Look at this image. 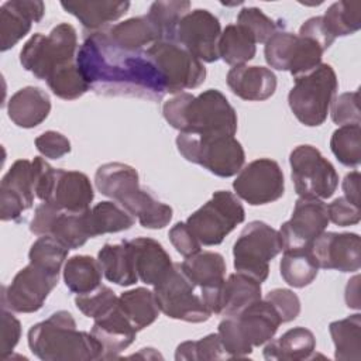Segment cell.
Instances as JSON below:
<instances>
[{
  "label": "cell",
  "mask_w": 361,
  "mask_h": 361,
  "mask_svg": "<svg viewBox=\"0 0 361 361\" xmlns=\"http://www.w3.org/2000/svg\"><path fill=\"white\" fill-rule=\"evenodd\" d=\"M233 189L235 196L248 204H268L283 196V172L276 161L259 158L241 168Z\"/></svg>",
  "instance_id": "obj_14"
},
{
  "label": "cell",
  "mask_w": 361,
  "mask_h": 361,
  "mask_svg": "<svg viewBox=\"0 0 361 361\" xmlns=\"http://www.w3.org/2000/svg\"><path fill=\"white\" fill-rule=\"evenodd\" d=\"M358 281H360V276L355 275L354 278H351L347 283V288H345V302H347V306L348 307H353V309H360V295H358Z\"/></svg>",
  "instance_id": "obj_60"
},
{
  "label": "cell",
  "mask_w": 361,
  "mask_h": 361,
  "mask_svg": "<svg viewBox=\"0 0 361 361\" xmlns=\"http://www.w3.org/2000/svg\"><path fill=\"white\" fill-rule=\"evenodd\" d=\"M109 37L121 48L128 51H142L145 45H152L162 39V34L148 16L131 17L107 28Z\"/></svg>",
  "instance_id": "obj_30"
},
{
  "label": "cell",
  "mask_w": 361,
  "mask_h": 361,
  "mask_svg": "<svg viewBox=\"0 0 361 361\" xmlns=\"http://www.w3.org/2000/svg\"><path fill=\"white\" fill-rule=\"evenodd\" d=\"M52 93L63 100H75L83 96L90 87L80 73L76 61L56 68L47 79Z\"/></svg>",
  "instance_id": "obj_39"
},
{
  "label": "cell",
  "mask_w": 361,
  "mask_h": 361,
  "mask_svg": "<svg viewBox=\"0 0 361 361\" xmlns=\"http://www.w3.org/2000/svg\"><path fill=\"white\" fill-rule=\"evenodd\" d=\"M324 49L313 39L306 37H296L288 71L296 79L310 73L322 63Z\"/></svg>",
  "instance_id": "obj_45"
},
{
  "label": "cell",
  "mask_w": 361,
  "mask_h": 361,
  "mask_svg": "<svg viewBox=\"0 0 361 361\" xmlns=\"http://www.w3.org/2000/svg\"><path fill=\"white\" fill-rule=\"evenodd\" d=\"M86 212V210H85ZM85 212L82 213H68L62 212L51 230V235L58 238L69 250L82 247L90 237L86 227Z\"/></svg>",
  "instance_id": "obj_43"
},
{
  "label": "cell",
  "mask_w": 361,
  "mask_h": 361,
  "mask_svg": "<svg viewBox=\"0 0 361 361\" xmlns=\"http://www.w3.org/2000/svg\"><path fill=\"white\" fill-rule=\"evenodd\" d=\"M89 237L128 230L134 224V217L117 202H100L85 212Z\"/></svg>",
  "instance_id": "obj_32"
},
{
  "label": "cell",
  "mask_w": 361,
  "mask_h": 361,
  "mask_svg": "<svg viewBox=\"0 0 361 361\" xmlns=\"http://www.w3.org/2000/svg\"><path fill=\"white\" fill-rule=\"evenodd\" d=\"M282 251L283 245L278 230L259 220L250 221L233 247L234 269L262 283L269 274V261Z\"/></svg>",
  "instance_id": "obj_8"
},
{
  "label": "cell",
  "mask_w": 361,
  "mask_h": 361,
  "mask_svg": "<svg viewBox=\"0 0 361 361\" xmlns=\"http://www.w3.org/2000/svg\"><path fill=\"white\" fill-rule=\"evenodd\" d=\"M334 343V358L338 361L361 360V314L355 313L345 319L331 322L329 326Z\"/></svg>",
  "instance_id": "obj_36"
},
{
  "label": "cell",
  "mask_w": 361,
  "mask_h": 361,
  "mask_svg": "<svg viewBox=\"0 0 361 361\" xmlns=\"http://www.w3.org/2000/svg\"><path fill=\"white\" fill-rule=\"evenodd\" d=\"M298 34L279 30L267 42L264 55L267 63L276 71H288Z\"/></svg>",
  "instance_id": "obj_47"
},
{
  "label": "cell",
  "mask_w": 361,
  "mask_h": 361,
  "mask_svg": "<svg viewBox=\"0 0 361 361\" xmlns=\"http://www.w3.org/2000/svg\"><path fill=\"white\" fill-rule=\"evenodd\" d=\"M189 8L190 1L188 0L154 1L147 16L161 31L162 39H176L178 24L182 17L189 13Z\"/></svg>",
  "instance_id": "obj_40"
},
{
  "label": "cell",
  "mask_w": 361,
  "mask_h": 361,
  "mask_svg": "<svg viewBox=\"0 0 361 361\" xmlns=\"http://www.w3.org/2000/svg\"><path fill=\"white\" fill-rule=\"evenodd\" d=\"M358 99H360L358 90L345 92L334 97L330 104L331 120L338 126L360 124Z\"/></svg>",
  "instance_id": "obj_50"
},
{
  "label": "cell",
  "mask_w": 361,
  "mask_h": 361,
  "mask_svg": "<svg viewBox=\"0 0 361 361\" xmlns=\"http://www.w3.org/2000/svg\"><path fill=\"white\" fill-rule=\"evenodd\" d=\"M180 267L199 289L220 285L226 279V261L221 254L214 251H199L192 254L185 258Z\"/></svg>",
  "instance_id": "obj_33"
},
{
  "label": "cell",
  "mask_w": 361,
  "mask_h": 361,
  "mask_svg": "<svg viewBox=\"0 0 361 361\" xmlns=\"http://www.w3.org/2000/svg\"><path fill=\"white\" fill-rule=\"evenodd\" d=\"M283 281L293 288H305L310 285L319 272V265L310 248L283 250L279 264Z\"/></svg>",
  "instance_id": "obj_37"
},
{
  "label": "cell",
  "mask_w": 361,
  "mask_h": 361,
  "mask_svg": "<svg viewBox=\"0 0 361 361\" xmlns=\"http://www.w3.org/2000/svg\"><path fill=\"white\" fill-rule=\"evenodd\" d=\"M51 111V100L45 90L37 86H25L17 90L8 100L10 120L23 128L39 126Z\"/></svg>",
  "instance_id": "obj_25"
},
{
  "label": "cell",
  "mask_w": 361,
  "mask_h": 361,
  "mask_svg": "<svg viewBox=\"0 0 361 361\" xmlns=\"http://www.w3.org/2000/svg\"><path fill=\"white\" fill-rule=\"evenodd\" d=\"M28 347L42 361L103 360L100 343L92 333L78 330L73 316L66 310H58L34 324L28 330Z\"/></svg>",
  "instance_id": "obj_4"
},
{
  "label": "cell",
  "mask_w": 361,
  "mask_h": 361,
  "mask_svg": "<svg viewBox=\"0 0 361 361\" xmlns=\"http://www.w3.org/2000/svg\"><path fill=\"white\" fill-rule=\"evenodd\" d=\"M290 178L299 196L329 199L337 189L338 175L333 164L309 144L298 145L289 155Z\"/></svg>",
  "instance_id": "obj_11"
},
{
  "label": "cell",
  "mask_w": 361,
  "mask_h": 361,
  "mask_svg": "<svg viewBox=\"0 0 361 361\" xmlns=\"http://www.w3.org/2000/svg\"><path fill=\"white\" fill-rule=\"evenodd\" d=\"M135 264L138 279L147 285H158L173 268L169 254L154 238L137 237L127 240Z\"/></svg>",
  "instance_id": "obj_23"
},
{
  "label": "cell",
  "mask_w": 361,
  "mask_h": 361,
  "mask_svg": "<svg viewBox=\"0 0 361 361\" xmlns=\"http://www.w3.org/2000/svg\"><path fill=\"white\" fill-rule=\"evenodd\" d=\"M176 147L186 161L197 164L220 178L237 175L245 162L244 148L234 135L204 137L179 133Z\"/></svg>",
  "instance_id": "obj_5"
},
{
  "label": "cell",
  "mask_w": 361,
  "mask_h": 361,
  "mask_svg": "<svg viewBox=\"0 0 361 361\" xmlns=\"http://www.w3.org/2000/svg\"><path fill=\"white\" fill-rule=\"evenodd\" d=\"M227 358L217 333L207 334L196 341H183L176 347V361H210Z\"/></svg>",
  "instance_id": "obj_44"
},
{
  "label": "cell",
  "mask_w": 361,
  "mask_h": 361,
  "mask_svg": "<svg viewBox=\"0 0 361 361\" xmlns=\"http://www.w3.org/2000/svg\"><path fill=\"white\" fill-rule=\"evenodd\" d=\"M94 183L99 192L123 206L145 228H164L172 220V207L142 189L138 172L121 162H109L97 168Z\"/></svg>",
  "instance_id": "obj_3"
},
{
  "label": "cell",
  "mask_w": 361,
  "mask_h": 361,
  "mask_svg": "<svg viewBox=\"0 0 361 361\" xmlns=\"http://www.w3.org/2000/svg\"><path fill=\"white\" fill-rule=\"evenodd\" d=\"M314 350V334L299 326L288 330L278 340H269L264 348V358L269 361H299L310 358Z\"/></svg>",
  "instance_id": "obj_28"
},
{
  "label": "cell",
  "mask_w": 361,
  "mask_h": 361,
  "mask_svg": "<svg viewBox=\"0 0 361 361\" xmlns=\"http://www.w3.org/2000/svg\"><path fill=\"white\" fill-rule=\"evenodd\" d=\"M322 17L334 38L351 35L361 28V1H336Z\"/></svg>",
  "instance_id": "obj_38"
},
{
  "label": "cell",
  "mask_w": 361,
  "mask_h": 361,
  "mask_svg": "<svg viewBox=\"0 0 361 361\" xmlns=\"http://www.w3.org/2000/svg\"><path fill=\"white\" fill-rule=\"evenodd\" d=\"M32 161L17 159L0 183V219L20 221L21 214L32 207Z\"/></svg>",
  "instance_id": "obj_18"
},
{
  "label": "cell",
  "mask_w": 361,
  "mask_h": 361,
  "mask_svg": "<svg viewBox=\"0 0 361 361\" xmlns=\"http://www.w3.org/2000/svg\"><path fill=\"white\" fill-rule=\"evenodd\" d=\"M78 34L73 25L61 23L48 35L34 34L20 51L23 68L35 78L47 80L59 66L76 61Z\"/></svg>",
  "instance_id": "obj_7"
},
{
  "label": "cell",
  "mask_w": 361,
  "mask_h": 361,
  "mask_svg": "<svg viewBox=\"0 0 361 361\" xmlns=\"http://www.w3.org/2000/svg\"><path fill=\"white\" fill-rule=\"evenodd\" d=\"M245 219L240 199L228 190H217L193 212L186 224L203 245H217Z\"/></svg>",
  "instance_id": "obj_9"
},
{
  "label": "cell",
  "mask_w": 361,
  "mask_h": 361,
  "mask_svg": "<svg viewBox=\"0 0 361 361\" xmlns=\"http://www.w3.org/2000/svg\"><path fill=\"white\" fill-rule=\"evenodd\" d=\"M327 213H329V220L340 227L358 224L361 219L360 206L354 204L344 196L337 197L330 204H327Z\"/></svg>",
  "instance_id": "obj_55"
},
{
  "label": "cell",
  "mask_w": 361,
  "mask_h": 361,
  "mask_svg": "<svg viewBox=\"0 0 361 361\" xmlns=\"http://www.w3.org/2000/svg\"><path fill=\"white\" fill-rule=\"evenodd\" d=\"M62 8L75 16L83 28L92 34L103 31L109 23L123 17L130 8V1H61Z\"/></svg>",
  "instance_id": "obj_26"
},
{
  "label": "cell",
  "mask_w": 361,
  "mask_h": 361,
  "mask_svg": "<svg viewBox=\"0 0 361 361\" xmlns=\"http://www.w3.org/2000/svg\"><path fill=\"white\" fill-rule=\"evenodd\" d=\"M164 118L179 133L196 135H234L237 113L217 89H207L197 96L182 92L162 106Z\"/></svg>",
  "instance_id": "obj_2"
},
{
  "label": "cell",
  "mask_w": 361,
  "mask_h": 361,
  "mask_svg": "<svg viewBox=\"0 0 361 361\" xmlns=\"http://www.w3.org/2000/svg\"><path fill=\"white\" fill-rule=\"evenodd\" d=\"M97 259L107 281L120 286H130L140 281L128 241L104 244L97 254Z\"/></svg>",
  "instance_id": "obj_29"
},
{
  "label": "cell",
  "mask_w": 361,
  "mask_h": 361,
  "mask_svg": "<svg viewBox=\"0 0 361 361\" xmlns=\"http://www.w3.org/2000/svg\"><path fill=\"white\" fill-rule=\"evenodd\" d=\"M338 89L336 72L331 65L320 63L314 71L295 79L288 94L293 116L307 127L324 123L330 104Z\"/></svg>",
  "instance_id": "obj_6"
},
{
  "label": "cell",
  "mask_w": 361,
  "mask_h": 361,
  "mask_svg": "<svg viewBox=\"0 0 361 361\" xmlns=\"http://www.w3.org/2000/svg\"><path fill=\"white\" fill-rule=\"evenodd\" d=\"M257 54L254 37L238 24H228L219 39V58L231 66L250 62Z\"/></svg>",
  "instance_id": "obj_34"
},
{
  "label": "cell",
  "mask_w": 361,
  "mask_h": 361,
  "mask_svg": "<svg viewBox=\"0 0 361 361\" xmlns=\"http://www.w3.org/2000/svg\"><path fill=\"white\" fill-rule=\"evenodd\" d=\"M261 299V282L255 278L237 272L228 275L221 285L220 314L237 316L245 307Z\"/></svg>",
  "instance_id": "obj_27"
},
{
  "label": "cell",
  "mask_w": 361,
  "mask_h": 361,
  "mask_svg": "<svg viewBox=\"0 0 361 361\" xmlns=\"http://www.w3.org/2000/svg\"><path fill=\"white\" fill-rule=\"evenodd\" d=\"M309 248L319 268L357 272L361 267V241L355 233L323 231Z\"/></svg>",
  "instance_id": "obj_17"
},
{
  "label": "cell",
  "mask_w": 361,
  "mask_h": 361,
  "mask_svg": "<svg viewBox=\"0 0 361 361\" xmlns=\"http://www.w3.org/2000/svg\"><path fill=\"white\" fill-rule=\"evenodd\" d=\"M234 317L252 347L267 344L282 324L279 314L265 299L254 302Z\"/></svg>",
  "instance_id": "obj_24"
},
{
  "label": "cell",
  "mask_w": 361,
  "mask_h": 361,
  "mask_svg": "<svg viewBox=\"0 0 361 361\" xmlns=\"http://www.w3.org/2000/svg\"><path fill=\"white\" fill-rule=\"evenodd\" d=\"M343 192L344 197L360 206V172L353 171L345 175L343 180Z\"/></svg>",
  "instance_id": "obj_59"
},
{
  "label": "cell",
  "mask_w": 361,
  "mask_h": 361,
  "mask_svg": "<svg viewBox=\"0 0 361 361\" xmlns=\"http://www.w3.org/2000/svg\"><path fill=\"white\" fill-rule=\"evenodd\" d=\"M221 25L209 10L196 8L182 17L176 28V41L202 62L219 59Z\"/></svg>",
  "instance_id": "obj_16"
},
{
  "label": "cell",
  "mask_w": 361,
  "mask_h": 361,
  "mask_svg": "<svg viewBox=\"0 0 361 361\" xmlns=\"http://www.w3.org/2000/svg\"><path fill=\"white\" fill-rule=\"evenodd\" d=\"M45 4L39 0H8L0 7V49L13 48L25 37L32 23H39Z\"/></svg>",
  "instance_id": "obj_19"
},
{
  "label": "cell",
  "mask_w": 361,
  "mask_h": 361,
  "mask_svg": "<svg viewBox=\"0 0 361 361\" xmlns=\"http://www.w3.org/2000/svg\"><path fill=\"white\" fill-rule=\"evenodd\" d=\"M217 334L221 340L227 358H243L252 353V345L244 337L234 316H224L219 323Z\"/></svg>",
  "instance_id": "obj_49"
},
{
  "label": "cell",
  "mask_w": 361,
  "mask_h": 361,
  "mask_svg": "<svg viewBox=\"0 0 361 361\" xmlns=\"http://www.w3.org/2000/svg\"><path fill=\"white\" fill-rule=\"evenodd\" d=\"M330 148L340 164L350 168H357L361 161L360 124L340 126L330 138Z\"/></svg>",
  "instance_id": "obj_41"
},
{
  "label": "cell",
  "mask_w": 361,
  "mask_h": 361,
  "mask_svg": "<svg viewBox=\"0 0 361 361\" xmlns=\"http://www.w3.org/2000/svg\"><path fill=\"white\" fill-rule=\"evenodd\" d=\"M154 295L159 310L171 319L203 323L212 316L180 264H173L171 272L154 286Z\"/></svg>",
  "instance_id": "obj_12"
},
{
  "label": "cell",
  "mask_w": 361,
  "mask_h": 361,
  "mask_svg": "<svg viewBox=\"0 0 361 361\" xmlns=\"http://www.w3.org/2000/svg\"><path fill=\"white\" fill-rule=\"evenodd\" d=\"M21 336L20 320L11 313V310L1 307V340H0V355L7 360L17 345Z\"/></svg>",
  "instance_id": "obj_54"
},
{
  "label": "cell",
  "mask_w": 361,
  "mask_h": 361,
  "mask_svg": "<svg viewBox=\"0 0 361 361\" xmlns=\"http://www.w3.org/2000/svg\"><path fill=\"white\" fill-rule=\"evenodd\" d=\"M169 240H171L172 245L175 247V250L185 258L192 254L199 252L200 247H202V244L195 237V234L192 233V230L189 228L186 221L185 223L179 221L169 230Z\"/></svg>",
  "instance_id": "obj_56"
},
{
  "label": "cell",
  "mask_w": 361,
  "mask_h": 361,
  "mask_svg": "<svg viewBox=\"0 0 361 361\" xmlns=\"http://www.w3.org/2000/svg\"><path fill=\"white\" fill-rule=\"evenodd\" d=\"M117 306L137 331L152 324L161 312L154 290L147 288H135L123 292L118 296Z\"/></svg>",
  "instance_id": "obj_31"
},
{
  "label": "cell",
  "mask_w": 361,
  "mask_h": 361,
  "mask_svg": "<svg viewBox=\"0 0 361 361\" xmlns=\"http://www.w3.org/2000/svg\"><path fill=\"white\" fill-rule=\"evenodd\" d=\"M265 300H268L272 305V307L279 314L282 323L295 320L300 313V300L298 295L290 289H272L267 293Z\"/></svg>",
  "instance_id": "obj_51"
},
{
  "label": "cell",
  "mask_w": 361,
  "mask_h": 361,
  "mask_svg": "<svg viewBox=\"0 0 361 361\" xmlns=\"http://www.w3.org/2000/svg\"><path fill=\"white\" fill-rule=\"evenodd\" d=\"M147 52L164 78L166 93L178 94L199 87L206 79L203 62L176 39H159Z\"/></svg>",
  "instance_id": "obj_10"
},
{
  "label": "cell",
  "mask_w": 361,
  "mask_h": 361,
  "mask_svg": "<svg viewBox=\"0 0 361 361\" xmlns=\"http://www.w3.org/2000/svg\"><path fill=\"white\" fill-rule=\"evenodd\" d=\"M103 269L90 255H73L63 267V281L72 293L83 295L102 285Z\"/></svg>",
  "instance_id": "obj_35"
},
{
  "label": "cell",
  "mask_w": 361,
  "mask_h": 361,
  "mask_svg": "<svg viewBox=\"0 0 361 361\" xmlns=\"http://www.w3.org/2000/svg\"><path fill=\"white\" fill-rule=\"evenodd\" d=\"M69 248L51 234L39 235L31 245L28 252L30 262L39 265L51 272L59 274L68 257Z\"/></svg>",
  "instance_id": "obj_42"
},
{
  "label": "cell",
  "mask_w": 361,
  "mask_h": 361,
  "mask_svg": "<svg viewBox=\"0 0 361 361\" xmlns=\"http://www.w3.org/2000/svg\"><path fill=\"white\" fill-rule=\"evenodd\" d=\"M117 302H118V298L106 285H99L96 289L83 295H76L75 298L76 307L86 317H90V319H97L109 313L111 309L117 306Z\"/></svg>",
  "instance_id": "obj_46"
},
{
  "label": "cell",
  "mask_w": 361,
  "mask_h": 361,
  "mask_svg": "<svg viewBox=\"0 0 361 361\" xmlns=\"http://www.w3.org/2000/svg\"><path fill=\"white\" fill-rule=\"evenodd\" d=\"M226 80L235 96L248 102L267 100L276 90V76L265 66H233Z\"/></svg>",
  "instance_id": "obj_22"
},
{
  "label": "cell",
  "mask_w": 361,
  "mask_h": 361,
  "mask_svg": "<svg viewBox=\"0 0 361 361\" xmlns=\"http://www.w3.org/2000/svg\"><path fill=\"white\" fill-rule=\"evenodd\" d=\"M61 213L62 210L58 209L55 204L49 202H42L35 207L34 217L30 224V231L35 235L51 234L52 226Z\"/></svg>",
  "instance_id": "obj_57"
},
{
  "label": "cell",
  "mask_w": 361,
  "mask_h": 361,
  "mask_svg": "<svg viewBox=\"0 0 361 361\" xmlns=\"http://www.w3.org/2000/svg\"><path fill=\"white\" fill-rule=\"evenodd\" d=\"M237 24L244 27L254 37L257 44H265L276 31L281 30L278 23L257 7L241 8L237 17Z\"/></svg>",
  "instance_id": "obj_48"
},
{
  "label": "cell",
  "mask_w": 361,
  "mask_h": 361,
  "mask_svg": "<svg viewBox=\"0 0 361 361\" xmlns=\"http://www.w3.org/2000/svg\"><path fill=\"white\" fill-rule=\"evenodd\" d=\"M300 37H306L310 38L313 41H316L324 51L330 48V45L334 42V37L330 34V31L327 30L323 17L322 16H316V17H310L307 18L299 28V34Z\"/></svg>",
  "instance_id": "obj_58"
},
{
  "label": "cell",
  "mask_w": 361,
  "mask_h": 361,
  "mask_svg": "<svg viewBox=\"0 0 361 361\" xmlns=\"http://www.w3.org/2000/svg\"><path fill=\"white\" fill-rule=\"evenodd\" d=\"M103 350V360H114L133 344L137 330L121 313L118 306L94 319L92 331Z\"/></svg>",
  "instance_id": "obj_21"
},
{
  "label": "cell",
  "mask_w": 361,
  "mask_h": 361,
  "mask_svg": "<svg viewBox=\"0 0 361 361\" xmlns=\"http://www.w3.org/2000/svg\"><path fill=\"white\" fill-rule=\"evenodd\" d=\"M76 65L97 94L159 102L166 93L164 78L148 52L118 47L107 30L85 38L76 55Z\"/></svg>",
  "instance_id": "obj_1"
},
{
  "label": "cell",
  "mask_w": 361,
  "mask_h": 361,
  "mask_svg": "<svg viewBox=\"0 0 361 361\" xmlns=\"http://www.w3.org/2000/svg\"><path fill=\"white\" fill-rule=\"evenodd\" d=\"M58 281L59 274L30 262L16 274L10 285L3 286L1 307L16 313H34L42 307Z\"/></svg>",
  "instance_id": "obj_13"
},
{
  "label": "cell",
  "mask_w": 361,
  "mask_h": 361,
  "mask_svg": "<svg viewBox=\"0 0 361 361\" xmlns=\"http://www.w3.org/2000/svg\"><path fill=\"white\" fill-rule=\"evenodd\" d=\"M38 152L49 159H59L71 152V141L58 131H45L35 138Z\"/></svg>",
  "instance_id": "obj_52"
},
{
  "label": "cell",
  "mask_w": 361,
  "mask_h": 361,
  "mask_svg": "<svg viewBox=\"0 0 361 361\" xmlns=\"http://www.w3.org/2000/svg\"><path fill=\"white\" fill-rule=\"evenodd\" d=\"M94 197L90 179L79 171L56 169L49 199L47 202L55 204L62 212L82 213L90 209Z\"/></svg>",
  "instance_id": "obj_20"
},
{
  "label": "cell",
  "mask_w": 361,
  "mask_h": 361,
  "mask_svg": "<svg viewBox=\"0 0 361 361\" xmlns=\"http://www.w3.org/2000/svg\"><path fill=\"white\" fill-rule=\"evenodd\" d=\"M329 223L327 204L322 199L299 196L292 217L278 230L283 250L307 248L316 237L326 231Z\"/></svg>",
  "instance_id": "obj_15"
},
{
  "label": "cell",
  "mask_w": 361,
  "mask_h": 361,
  "mask_svg": "<svg viewBox=\"0 0 361 361\" xmlns=\"http://www.w3.org/2000/svg\"><path fill=\"white\" fill-rule=\"evenodd\" d=\"M55 168H52L42 157H35L32 159V185L35 196L47 202L49 199L54 179H55Z\"/></svg>",
  "instance_id": "obj_53"
}]
</instances>
